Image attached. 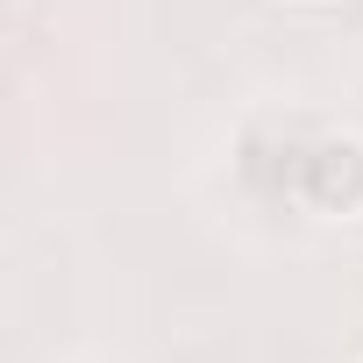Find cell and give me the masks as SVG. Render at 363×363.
<instances>
[{"label":"cell","instance_id":"6da1fadb","mask_svg":"<svg viewBox=\"0 0 363 363\" xmlns=\"http://www.w3.org/2000/svg\"><path fill=\"white\" fill-rule=\"evenodd\" d=\"M292 193L313 214H363V135H320L292 164Z\"/></svg>","mask_w":363,"mask_h":363}]
</instances>
